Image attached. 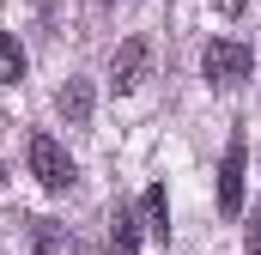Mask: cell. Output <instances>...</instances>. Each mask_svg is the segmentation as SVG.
<instances>
[{
	"instance_id": "4",
	"label": "cell",
	"mask_w": 261,
	"mask_h": 255,
	"mask_svg": "<svg viewBox=\"0 0 261 255\" xmlns=\"http://www.w3.org/2000/svg\"><path fill=\"white\" fill-rule=\"evenodd\" d=\"M146 67H152V43H146V37H128V43L116 49V61H110V79H116V91H134V85L146 79Z\"/></svg>"
},
{
	"instance_id": "11",
	"label": "cell",
	"mask_w": 261,
	"mask_h": 255,
	"mask_svg": "<svg viewBox=\"0 0 261 255\" xmlns=\"http://www.w3.org/2000/svg\"><path fill=\"white\" fill-rule=\"evenodd\" d=\"M0 189H6V164H0Z\"/></svg>"
},
{
	"instance_id": "5",
	"label": "cell",
	"mask_w": 261,
	"mask_h": 255,
	"mask_svg": "<svg viewBox=\"0 0 261 255\" xmlns=\"http://www.w3.org/2000/svg\"><path fill=\"white\" fill-rule=\"evenodd\" d=\"M55 110H61L73 128H85V122H91V79H67L61 97H55Z\"/></svg>"
},
{
	"instance_id": "10",
	"label": "cell",
	"mask_w": 261,
	"mask_h": 255,
	"mask_svg": "<svg viewBox=\"0 0 261 255\" xmlns=\"http://www.w3.org/2000/svg\"><path fill=\"white\" fill-rule=\"evenodd\" d=\"M249 255H261V213L249 219Z\"/></svg>"
},
{
	"instance_id": "9",
	"label": "cell",
	"mask_w": 261,
	"mask_h": 255,
	"mask_svg": "<svg viewBox=\"0 0 261 255\" xmlns=\"http://www.w3.org/2000/svg\"><path fill=\"white\" fill-rule=\"evenodd\" d=\"M37 255H61V231H55V219H37Z\"/></svg>"
},
{
	"instance_id": "6",
	"label": "cell",
	"mask_w": 261,
	"mask_h": 255,
	"mask_svg": "<svg viewBox=\"0 0 261 255\" xmlns=\"http://www.w3.org/2000/svg\"><path fill=\"white\" fill-rule=\"evenodd\" d=\"M140 225H146V231H152L158 243L170 237V200H164V189H158V183L140 194Z\"/></svg>"
},
{
	"instance_id": "1",
	"label": "cell",
	"mask_w": 261,
	"mask_h": 255,
	"mask_svg": "<svg viewBox=\"0 0 261 255\" xmlns=\"http://www.w3.org/2000/svg\"><path fill=\"white\" fill-rule=\"evenodd\" d=\"M31 176H37L43 189H55V194H61L73 176H79V170H73V158L61 152V140H55V134H31Z\"/></svg>"
},
{
	"instance_id": "8",
	"label": "cell",
	"mask_w": 261,
	"mask_h": 255,
	"mask_svg": "<svg viewBox=\"0 0 261 255\" xmlns=\"http://www.w3.org/2000/svg\"><path fill=\"white\" fill-rule=\"evenodd\" d=\"M24 79V49L18 37H0V85H18Z\"/></svg>"
},
{
	"instance_id": "7",
	"label": "cell",
	"mask_w": 261,
	"mask_h": 255,
	"mask_svg": "<svg viewBox=\"0 0 261 255\" xmlns=\"http://www.w3.org/2000/svg\"><path fill=\"white\" fill-rule=\"evenodd\" d=\"M140 231H146V225L134 219L128 207H116V219H110V249H116V255H134V249H140Z\"/></svg>"
},
{
	"instance_id": "3",
	"label": "cell",
	"mask_w": 261,
	"mask_h": 255,
	"mask_svg": "<svg viewBox=\"0 0 261 255\" xmlns=\"http://www.w3.org/2000/svg\"><path fill=\"white\" fill-rule=\"evenodd\" d=\"M219 213L225 219L243 213V140H231L225 158H219Z\"/></svg>"
},
{
	"instance_id": "2",
	"label": "cell",
	"mask_w": 261,
	"mask_h": 255,
	"mask_svg": "<svg viewBox=\"0 0 261 255\" xmlns=\"http://www.w3.org/2000/svg\"><path fill=\"white\" fill-rule=\"evenodd\" d=\"M249 43H231V37H219V43H206V55H200V73L213 79V85H237V79H249Z\"/></svg>"
}]
</instances>
